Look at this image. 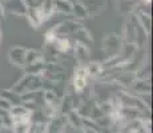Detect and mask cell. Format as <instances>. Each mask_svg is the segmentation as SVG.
<instances>
[{
    "label": "cell",
    "instance_id": "obj_1",
    "mask_svg": "<svg viewBox=\"0 0 153 133\" xmlns=\"http://www.w3.org/2000/svg\"><path fill=\"white\" fill-rule=\"evenodd\" d=\"M44 88V79L42 75H29L25 73L17 82L11 88V91L16 92L17 94H24L28 92H33V91H39Z\"/></svg>",
    "mask_w": 153,
    "mask_h": 133
},
{
    "label": "cell",
    "instance_id": "obj_2",
    "mask_svg": "<svg viewBox=\"0 0 153 133\" xmlns=\"http://www.w3.org/2000/svg\"><path fill=\"white\" fill-rule=\"evenodd\" d=\"M8 113H10L11 119H12L13 126H16V125H28L32 120V116H33V112L23 104L12 105L11 109L8 111Z\"/></svg>",
    "mask_w": 153,
    "mask_h": 133
},
{
    "label": "cell",
    "instance_id": "obj_3",
    "mask_svg": "<svg viewBox=\"0 0 153 133\" xmlns=\"http://www.w3.org/2000/svg\"><path fill=\"white\" fill-rule=\"evenodd\" d=\"M88 80H89V76H88V73H87V68L84 65L76 67L75 72H73L72 82H71V87H72L73 92L83 93L85 91V88L88 87Z\"/></svg>",
    "mask_w": 153,
    "mask_h": 133
},
{
    "label": "cell",
    "instance_id": "obj_4",
    "mask_svg": "<svg viewBox=\"0 0 153 133\" xmlns=\"http://www.w3.org/2000/svg\"><path fill=\"white\" fill-rule=\"evenodd\" d=\"M80 27H83V24H81L80 22H76V20H64V22H60L56 25H53L51 29L56 36L69 37V36H72Z\"/></svg>",
    "mask_w": 153,
    "mask_h": 133
},
{
    "label": "cell",
    "instance_id": "obj_5",
    "mask_svg": "<svg viewBox=\"0 0 153 133\" xmlns=\"http://www.w3.org/2000/svg\"><path fill=\"white\" fill-rule=\"evenodd\" d=\"M27 49L23 45H13L10 48L8 51V59H10V63L12 65L17 67V68H23L25 64V53Z\"/></svg>",
    "mask_w": 153,
    "mask_h": 133
},
{
    "label": "cell",
    "instance_id": "obj_6",
    "mask_svg": "<svg viewBox=\"0 0 153 133\" xmlns=\"http://www.w3.org/2000/svg\"><path fill=\"white\" fill-rule=\"evenodd\" d=\"M67 126V120L64 114H56L55 117L48 120L45 123V131L44 133H63Z\"/></svg>",
    "mask_w": 153,
    "mask_h": 133
},
{
    "label": "cell",
    "instance_id": "obj_7",
    "mask_svg": "<svg viewBox=\"0 0 153 133\" xmlns=\"http://www.w3.org/2000/svg\"><path fill=\"white\" fill-rule=\"evenodd\" d=\"M73 53H75V59L77 65H87L89 63V57H91V52H89V47L84 45L81 43H75L72 45Z\"/></svg>",
    "mask_w": 153,
    "mask_h": 133
},
{
    "label": "cell",
    "instance_id": "obj_8",
    "mask_svg": "<svg viewBox=\"0 0 153 133\" xmlns=\"http://www.w3.org/2000/svg\"><path fill=\"white\" fill-rule=\"evenodd\" d=\"M121 45H123V37L119 33H108L102 40V47H104V51L107 52L113 51L114 53H117L121 48Z\"/></svg>",
    "mask_w": 153,
    "mask_h": 133
},
{
    "label": "cell",
    "instance_id": "obj_9",
    "mask_svg": "<svg viewBox=\"0 0 153 133\" xmlns=\"http://www.w3.org/2000/svg\"><path fill=\"white\" fill-rule=\"evenodd\" d=\"M134 19H136L139 27L144 31L145 36H149V33H151V25H152L151 15L144 12V11H141V10H137L136 13H134Z\"/></svg>",
    "mask_w": 153,
    "mask_h": 133
},
{
    "label": "cell",
    "instance_id": "obj_10",
    "mask_svg": "<svg viewBox=\"0 0 153 133\" xmlns=\"http://www.w3.org/2000/svg\"><path fill=\"white\" fill-rule=\"evenodd\" d=\"M3 7L10 13L17 15V16H20V15L25 16V12H27V7H25L23 0H7L3 3Z\"/></svg>",
    "mask_w": 153,
    "mask_h": 133
},
{
    "label": "cell",
    "instance_id": "obj_11",
    "mask_svg": "<svg viewBox=\"0 0 153 133\" xmlns=\"http://www.w3.org/2000/svg\"><path fill=\"white\" fill-rule=\"evenodd\" d=\"M51 45L61 55L72 51V43H71L69 37H65V36H56L53 41L51 43Z\"/></svg>",
    "mask_w": 153,
    "mask_h": 133
},
{
    "label": "cell",
    "instance_id": "obj_12",
    "mask_svg": "<svg viewBox=\"0 0 153 133\" xmlns=\"http://www.w3.org/2000/svg\"><path fill=\"white\" fill-rule=\"evenodd\" d=\"M65 120H67V125H69L71 128L81 131L84 126V117L80 116V113L77 112V109H72L71 112L65 114Z\"/></svg>",
    "mask_w": 153,
    "mask_h": 133
},
{
    "label": "cell",
    "instance_id": "obj_13",
    "mask_svg": "<svg viewBox=\"0 0 153 133\" xmlns=\"http://www.w3.org/2000/svg\"><path fill=\"white\" fill-rule=\"evenodd\" d=\"M72 37H75V43H81L87 47H91L93 44V37L91 35V32L83 25L72 35Z\"/></svg>",
    "mask_w": 153,
    "mask_h": 133
},
{
    "label": "cell",
    "instance_id": "obj_14",
    "mask_svg": "<svg viewBox=\"0 0 153 133\" xmlns=\"http://www.w3.org/2000/svg\"><path fill=\"white\" fill-rule=\"evenodd\" d=\"M53 13L71 15L72 12V1L71 0H52Z\"/></svg>",
    "mask_w": 153,
    "mask_h": 133
},
{
    "label": "cell",
    "instance_id": "obj_15",
    "mask_svg": "<svg viewBox=\"0 0 153 133\" xmlns=\"http://www.w3.org/2000/svg\"><path fill=\"white\" fill-rule=\"evenodd\" d=\"M71 15H73L76 19H87L89 16V11H88V7L83 1L76 0V1H72V12H71Z\"/></svg>",
    "mask_w": 153,
    "mask_h": 133
},
{
    "label": "cell",
    "instance_id": "obj_16",
    "mask_svg": "<svg viewBox=\"0 0 153 133\" xmlns=\"http://www.w3.org/2000/svg\"><path fill=\"white\" fill-rule=\"evenodd\" d=\"M25 16H27L29 24L33 27V28H39V27H42L43 20H42V17H40L37 8H27Z\"/></svg>",
    "mask_w": 153,
    "mask_h": 133
},
{
    "label": "cell",
    "instance_id": "obj_17",
    "mask_svg": "<svg viewBox=\"0 0 153 133\" xmlns=\"http://www.w3.org/2000/svg\"><path fill=\"white\" fill-rule=\"evenodd\" d=\"M85 68H87V73L89 76V79H99L102 72L101 63H97V61H89L85 65Z\"/></svg>",
    "mask_w": 153,
    "mask_h": 133
},
{
    "label": "cell",
    "instance_id": "obj_18",
    "mask_svg": "<svg viewBox=\"0 0 153 133\" xmlns=\"http://www.w3.org/2000/svg\"><path fill=\"white\" fill-rule=\"evenodd\" d=\"M44 131H45V121L32 119L25 129V133H44Z\"/></svg>",
    "mask_w": 153,
    "mask_h": 133
},
{
    "label": "cell",
    "instance_id": "obj_19",
    "mask_svg": "<svg viewBox=\"0 0 153 133\" xmlns=\"http://www.w3.org/2000/svg\"><path fill=\"white\" fill-rule=\"evenodd\" d=\"M45 60L44 59L43 52L37 51V49H27V53H25V64H32V63H37V61H43Z\"/></svg>",
    "mask_w": 153,
    "mask_h": 133
},
{
    "label": "cell",
    "instance_id": "obj_20",
    "mask_svg": "<svg viewBox=\"0 0 153 133\" xmlns=\"http://www.w3.org/2000/svg\"><path fill=\"white\" fill-rule=\"evenodd\" d=\"M44 64H45V60L43 61H37V63H32V64H27V65L23 67L25 73H29V75H42Z\"/></svg>",
    "mask_w": 153,
    "mask_h": 133
},
{
    "label": "cell",
    "instance_id": "obj_21",
    "mask_svg": "<svg viewBox=\"0 0 153 133\" xmlns=\"http://www.w3.org/2000/svg\"><path fill=\"white\" fill-rule=\"evenodd\" d=\"M0 96H3L4 99H7L12 105L23 104V101H22V96H20V94H17L16 92H13V91H11V89H5L4 92L0 93Z\"/></svg>",
    "mask_w": 153,
    "mask_h": 133
},
{
    "label": "cell",
    "instance_id": "obj_22",
    "mask_svg": "<svg viewBox=\"0 0 153 133\" xmlns=\"http://www.w3.org/2000/svg\"><path fill=\"white\" fill-rule=\"evenodd\" d=\"M27 8H37L44 0H23Z\"/></svg>",
    "mask_w": 153,
    "mask_h": 133
},
{
    "label": "cell",
    "instance_id": "obj_23",
    "mask_svg": "<svg viewBox=\"0 0 153 133\" xmlns=\"http://www.w3.org/2000/svg\"><path fill=\"white\" fill-rule=\"evenodd\" d=\"M12 104L8 101L7 99H4L3 96H0V109H4V111H10Z\"/></svg>",
    "mask_w": 153,
    "mask_h": 133
},
{
    "label": "cell",
    "instance_id": "obj_24",
    "mask_svg": "<svg viewBox=\"0 0 153 133\" xmlns=\"http://www.w3.org/2000/svg\"><path fill=\"white\" fill-rule=\"evenodd\" d=\"M81 133H100L97 126H83Z\"/></svg>",
    "mask_w": 153,
    "mask_h": 133
},
{
    "label": "cell",
    "instance_id": "obj_25",
    "mask_svg": "<svg viewBox=\"0 0 153 133\" xmlns=\"http://www.w3.org/2000/svg\"><path fill=\"white\" fill-rule=\"evenodd\" d=\"M4 19V7H3V3L0 1V22Z\"/></svg>",
    "mask_w": 153,
    "mask_h": 133
},
{
    "label": "cell",
    "instance_id": "obj_26",
    "mask_svg": "<svg viewBox=\"0 0 153 133\" xmlns=\"http://www.w3.org/2000/svg\"><path fill=\"white\" fill-rule=\"evenodd\" d=\"M141 3H144L145 5H149L152 3V0H141Z\"/></svg>",
    "mask_w": 153,
    "mask_h": 133
},
{
    "label": "cell",
    "instance_id": "obj_27",
    "mask_svg": "<svg viewBox=\"0 0 153 133\" xmlns=\"http://www.w3.org/2000/svg\"><path fill=\"white\" fill-rule=\"evenodd\" d=\"M3 40V31H1V22H0V43Z\"/></svg>",
    "mask_w": 153,
    "mask_h": 133
},
{
    "label": "cell",
    "instance_id": "obj_28",
    "mask_svg": "<svg viewBox=\"0 0 153 133\" xmlns=\"http://www.w3.org/2000/svg\"><path fill=\"white\" fill-rule=\"evenodd\" d=\"M0 1H1V3H4V1H7V0H0Z\"/></svg>",
    "mask_w": 153,
    "mask_h": 133
}]
</instances>
